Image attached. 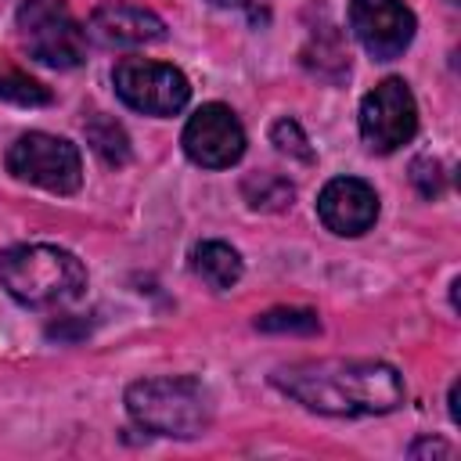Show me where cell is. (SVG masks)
Listing matches in <instances>:
<instances>
[{
    "label": "cell",
    "mask_w": 461,
    "mask_h": 461,
    "mask_svg": "<svg viewBox=\"0 0 461 461\" xmlns=\"http://www.w3.org/2000/svg\"><path fill=\"white\" fill-rule=\"evenodd\" d=\"M112 83L115 94L144 115H176L191 97V83L180 68L148 58H122L112 72Z\"/></svg>",
    "instance_id": "8992f818"
},
{
    "label": "cell",
    "mask_w": 461,
    "mask_h": 461,
    "mask_svg": "<svg viewBox=\"0 0 461 461\" xmlns=\"http://www.w3.org/2000/svg\"><path fill=\"white\" fill-rule=\"evenodd\" d=\"M126 411L140 429L173 439H194L212 421V400L205 385L191 375L133 382L126 389Z\"/></svg>",
    "instance_id": "3957f363"
},
{
    "label": "cell",
    "mask_w": 461,
    "mask_h": 461,
    "mask_svg": "<svg viewBox=\"0 0 461 461\" xmlns=\"http://www.w3.org/2000/svg\"><path fill=\"white\" fill-rule=\"evenodd\" d=\"M418 130V104L403 79H382L360 101V137L371 151L389 155Z\"/></svg>",
    "instance_id": "52a82bcc"
},
{
    "label": "cell",
    "mask_w": 461,
    "mask_h": 461,
    "mask_svg": "<svg viewBox=\"0 0 461 461\" xmlns=\"http://www.w3.org/2000/svg\"><path fill=\"white\" fill-rule=\"evenodd\" d=\"M0 97L14 104H50V90L18 68H0Z\"/></svg>",
    "instance_id": "9a60e30c"
},
{
    "label": "cell",
    "mask_w": 461,
    "mask_h": 461,
    "mask_svg": "<svg viewBox=\"0 0 461 461\" xmlns=\"http://www.w3.org/2000/svg\"><path fill=\"white\" fill-rule=\"evenodd\" d=\"M191 267L216 292H227V288H234L241 281V256L227 241H202V245H194Z\"/></svg>",
    "instance_id": "7c38bea8"
},
{
    "label": "cell",
    "mask_w": 461,
    "mask_h": 461,
    "mask_svg": "<svg viewBox=\"0 0 461 461\" xmlns=\"http://www.w3.org/2000/svg\"><path fill=\"white\" fill-rule=\"evenodd\" d=\"M270 140L277 144V151H285L299 162H313V148H310V140H306V133L299 130L295 119H277L270 126Z\"/></svg>",
    "instance_id": "e0dca14e"
},
{
    "label": "cell",
    "mask_w": 461,
    "mask_h": 461,
    "mask_svg": "<svg viewBox=\"0 0 461 461\" xmlns=\"http://www.w3.org/2000/svg\"><path fill=\"white\" fill-rule=\"evenodd\" d=\"M421 454H439V457H447L450 447H447L443 439H418V443L411 447V457H421Z\"/></svg>",
    "instance_id": "d6986e66"
},
{
    "label": "cell",
    "mask_w": 461,
    "mask_h": 461,
    "mask_svg": "<svg viewBox=\"0 0 461 461\" xmlns=\"http://www.w3.org/2000/svg\"><path fill=\"white\" fill-rule=\"evenodd\" d=\"M86 140H90V148L97 151L101 162H108V166H126L130 162V137L115 119L94 115L86 122Z\"/></svg>",
    "instance_id": "4fadbf2b"
},
{
    "label": "cell",
    "mask_w": 461,
    "mask_h": 461,
    "mask_svg": "<svg viewBox=\"0 0 461 461\" xmlns=\"http://www.w3.org/2000/svg\"><path fill=\"white\" fill-rule=\"evenodd\" d=\"M317 216L331 234L357 238L375 227L378 220V194L360 176H335L324 184L317 198Z\"/></svg>",
    "instance_id": "30bf717a"
},
{
    "label": "cell",
    "mask_w": 461,
    "mask_h": 461,
    "mask_svg": "<svg viewBox=\"0 0 461 461\" xmlns=\"http://www.w3.org/2000/svg\"><path fill=\"white\" fill-rule=\"evenodd\" d=\"M184 151L202 169H227L245 155V130L227 104H202L184 126Z\"/></svg>",
    "instance_id": "9c48e42d"
},
{
    "label": "cell",
    "mask_w": 461,
    "mask_h": 461,
    "mask_svg": "<svg viewBox=\"0 0 461 461\" xmlns=\"http://www.w3.org/2000/svg\"><path fill=\"white\" fill-rule=\"evenodd\" d=\"M18 32L25 50L50 68H76L86 58V29L65 0H22Z\"/></svg>",
    "instance_id": "277c9868"
},
{
    "label": "cell",
    "mask_w": 461,
    "mask_h": 461,
    "mask_svg": "<svg viewBox=\"0 0 461 461\" xmlns=\"http://www.w3.org/2000/svg\"><path fill=\"white\" fill-rule=\"evenodd\" d=\"M349 29L375 61H393L414 40V11L403 0H349Z\"/></svg>",
    "instance_id": "ba28073f"
},
{
    "label": "cell",
    "mask_w": 461,
    "mask_h": 461,
    "mask_svg": "<svg viewBox=\"0 0 461 461\" xmlns=\"http://www.w3.org/2000/svg\"><path fill=\"white\" fill-rule=\"evenodd\" d=\"M209 4H216V7H245L252 0H209Z\"/></svg>",
    "instance_id": "ffe728a7"
},
{
    "label": "cell",
    "mask_w": 461,
    "mask_h": 461,
    "mask_svg": "<svg viewBox=\"0 0 461 461\" xmlns=\"http://www.w3.org/2000/svg\"><path fill=\"white\" fill-rule=\"evenodd\" d=\"M292 184L274 176V173H259L252 180H245V198L252 209H285L292 205Z\"/></svg>",
    "instance_id": "5bb4252c"
},
{
    "label": "cell",
    "mask_w": 461,
    "mask_h": 461,
    "mask_svg": "<svg viewBox=\"0 0 461 461\" xmlns=\"http://www.w3.org/2000/svg\"><path fill=\"white\" fill-rule=\"evenodd\" d=\"M7 169L18 180L36 184L54 194H72L83 184L79 148L65 137H50V133H22L7 148Z\"/></svg>",
    "instance_id": "5b68a950"
},
{
    "label": "cell",
    "mask_w": 461,
    "mask_h": 461,
    "mask_svg": "<svg viewBox=\"0 0 461 461\" xmlns=\"http://www.w3.org/2000/svg\"><path fill=\"white\" fill-rule=\"evenodd\" d=\"M450 4H457V0H450Z\"/></svg>",
    "instance_id": "44dd1931"
},
{
    "label": "cell",
    "mask_w": 461,
    "mask_h": 461,
    "mask_svg": "<svg viewBox=\"0 0 461 461\" xmlns=\"http://www.w3.org/2000/svg\"><path fill=\"white\" fill-rule=\"evenodd\" d=\"M270 382L295 403L331 418L389 414L403 403V378L385 360H299L277 367Z\"/></svg>",
    "instance_id": "6da1fadb"
},
{
    "label": "cell",
    "mask_w": 461,
    "mask_h": 461,
    "mask_svg": "<svg viewBox=\"0 0 461 461\" xmlns=\"http://www.w3.org/2000/svg\"><path fill=\"white\" fill-rule=\"evenodd\" d=\"M411 180L414 187L425 194V198H436L443 191V166L432 158V155H421L411 162Z\"/></svg>",
    "instance_id": "ac0fdd59"
},
{
    "label": "cell",
    "mask_w": 461,
    "mask_h": 461,
    "mask_svg": "<svg viewBox=\"0 0 461 461\" xmlns=\"http://www.w3.org/2000/svg\"><path fill=\"white\" fill-rule=\"evenodd\" d=\"M259 331H295V335H313L321 331V321L313 310H270L263 317H256Z\"/></svg>",
    "instance_id": "2e32d148"
},
{
    "label": "cell",
    "mask_w": 461,
    "mask_h": 461,
    "mask_svg": "<svg viewBox=\"0 0 461 461\" xmlns=\"http://www.w3.org/2000/svg\"><path fill=\"white\" fill-rule=\"evenodd\" d=\"M86 36L101 47H144L166 36V22L130 0H104L90 11Z\"/></svg>",
    "instance_id": "8fae6325"
},
{
    "label": "cell",
    "mask_w": 461,
    "mask_h": 461,
    "mask_svg": "<svg viewBox=\"0 0 461 461\" xmlns=\"http://www.w3.org/2000/svg\"><path fill=\"white\" fill-rule=\"evenodd\" d=\"M0 285L22 306H65L83 295V263L58 245H14L0 252Z\"/></svg>",
    "instance_id": "7a4b0ae2"
}]
</instances>
